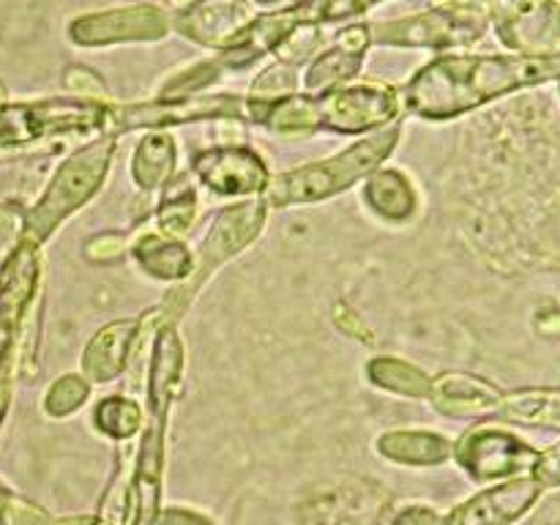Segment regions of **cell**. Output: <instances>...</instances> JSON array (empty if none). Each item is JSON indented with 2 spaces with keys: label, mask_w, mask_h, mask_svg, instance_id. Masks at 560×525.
Masks as SVG:
<instances>
[{
  "label": "cell",
  "mask_w": 560,
  "mask_h": 525,
  "mask_svg": "<svg viewBox=\"0 0 560 525\" xmlns=\"http://www.w3.org/2000/svg\"><path fill=\"white\" fill-rule=\"evenodd\" d=\"M536 481L550 487L560 485V443L536 459Z\"/></svg>",
  "instance_id": "obj_28"
},
{
  "label": "cell",
  "mask_w": 560,
  "mask_h": 525,
  "mask_svg": "<svg viewBox=\"0 0 560 525\" xmlns=\"http://www.w3.org/2000/svg\"><path fill=\"white\" fill-rule=\"evenodd\" d=\"M255 3H277V0H255Z\"/></svg>",
  "instance_id": "obj_33"
},
{
  "label": "cell",
  "mask_w": 560,
  "mask_h": 525,
  "mask_svg": "<svg viewBox=\"0 0 560 525\" xmlns=\"http://www.w3.org/2000/svg\"><path fill=\"white\" fill-rule=\"evenodd\" d=\"M366 3V9H370V5H375V3H381V0H364Z\"/></svg>",
  "instance_id": "obj_32"
},
{
  "label": "cell",
  "mask_w": 560,
  "mask_h": 525,
  "mask_svg": "<svg viewBox=\"0 0 560 525\" xmlns=\"http://www.w3.org/2000/svg\"><path fill=\"white\" fill-rule=\"evenodd\" d=\"M370 375L372 381L381 383L383 388H392V392H402V394L432 392V381L424 375V372L397 359H375L370 364Z\"/></svg>",
  "instance_id": "obj_24"
},
{
  "label": "cell",
  "mask_w": 560,
  "mask_h": 525,
  "mask_svg": "<svg viewBox=\"0 0 560 525\" xmlns=\"http://www.w3.org/2000/svg\"><path fill=\"white\" fill-rule=\"evenodd\" d=\"M536 495H539V481L536 479H520L512 481V485H503L476 498L459 514V525H506L514 517H520L536 501Z\"/></svg>",
  "instance_id": "obj_15"
},
{
  "label": "cell",
  "mask_w": 560,
  "mask_h": 525,
  "mask_svg": "<svg viewBox=\"0 0 560 525\" xmlns=\"http://www.w3.org/2000/svg\"><path fill=\"white\" fill-rule=\"evenodd\" d=\"M38 277L36 244L22 241L20 249L9 257L3 273H0V364L9 355L14 342L16 326L22 320L27 301L33 295V284Z\"/></svg>",
  "instance_id": "obj_13"
},
{
  "label": "cell",
  "mask_w": 560,
  "mask_h": 525,
  "mask_svg": "<svg viewBox=\"0 0 560 525\" xmlns=\"http://www.w3.org/2000/svg\"><path fill=\"white\" fill-rule=\"evenodd\" d=\"M498 9H509V5H517V3H525V0H495Z\"/></svg>",
  "instance_id": "obj_31"
},
{
  "label": "cell",
  "mask_w": 560,
  "mask_h": 525,
  "mask_svg": "<svg viewBox=\"0 0 560 525\" xmlns=\"http://www.w3.org/2000/svg\"><path fill=\"white\" fill-rule=\"evenodd\" d=\"M191 167L208 189L222 197L255 195L268 184L266 164L249 148H217L197 153Z\"/></svg>",
  "instance_id": "obj_11"
},
{
  "label": "cell",
  "mask_w": 560,
  "mask_h": 525,
  "mask_svg": "<svg viewBox=\"0 0 560 525\" xmlns=\"http://www.w3.org/2000/svg\"><path fill=\"white\" fill-rule=\"evenodd\" d=\"M175 167V142L170 135H151L137 145L131 175L140 189H156L173 178Z\"/></svg>",
  "instance_id": "obj_20"
},
{
  "label": "cell",
  "mask_w": 560,
  "mask_h": 525,
  "mask_svg": "<svg viewBox=\"0 0 560 525\" xmlns=\"http://www.w3.org/2000/svg\"><path fill=\"white\" fill-rule=\"evenodd\" d=\"M140 334L135 320H118L113 326L102 328L88 345L82 355V370L93 381H113L124 366L129 364V353L135 348V337Z\"/></svg>",
  "instance_id": "obj_16"
},
{
  "label": "cell",
  "mask_w": 560,
  "mask_h": 525,
  "mask_svg": "<svg viewBox=\"0 0 560 525\" xmlns=\"http://www.w3.org/2000/svg\"><path fill=\"white\" fill-rule=\"evenodd\" d=\"M197 213V191L189 175H178L164 186L159 202V228L170 235H180L191 230Z\"/></svg>",
  "instance_id": "obj_22"
},
{
  "label": "cell",
  "mask_w": 560,
  "mask_h": 525,
  "mask_svg": "<svg viewBox=\"0 0 560 525\" xmlns=\"http://www.w3.org/2000/svg\"><path fill=\"white\" fill-rule=\"evenodd\" d=\"M501 38L512 49L536 58L560 55V5L552 0H525L501 9Z\"/></svg>",
  "instance_id": "obj_9"
},
{
  "label": "cell",
  "mask_w": 560,
  "mask_h": 525,
  "mask_svg": "<svg viewBox=\"0 0 560 525\" xmlns=\"http://www.w3.org/2000/svg\"><path fill=\"white\" fill-rule=\"evenodd\" d=\"M539 326H541V331H547V334H560V312H552V315L541 317Z\"/></svg>",
  "instance_id": "obj_30"
},
{
  "label": "cell",
  "mask_w": 560,
  "mask_h": 525,
  "mask_svg": "<svg viewBox=\"0 0 560 525\" xmlns=\"http://www.w3.org/2000/svg\"><path fill=\"white\" fill-rule=\"evenodd\" d=\"M295 88V71L293 66L277 63L268 66L260 77H255L252 82V98H279L290 96Z\"/></svg>",
  "instance_id": "obj_26"
},
{
  "label": "cell",
  "mask_w": 560,
  "mask_h": 525,
  "mask_svg": "<svg viewBox=\"0 0 560 525\" xmlns=\"http://www.w3.org/2000/svg\"><path fill=\"white\" fill-rule=\"evenodd\" d=\"M317 115V129L337 135H361L381 129L399 113V93L392 85H339L312 96Z\"/></svg>",
  "instance_id": "obj_6"
},
{
  "label": "cell",
  "mask_w": 560,
  "mask_h": 525,
  "mask_svg": "<svg viewBox=\"0 0 560 525\" xmlns=\"http://www.w3.org/2000/svg\"><path fill=\"white\" fill-rule=\"evenodd\" d=\"M66 85H69L71 91L85 93V96H91V93H104V82L98 80L93 71L80 69V66H77V69H71L69 74H66Z\"/></svg>",
  "instance_id": "obj_29"
},
{
  "label": "cell",
  "mask_w": 560,
  "mask_h": 525,
  "mask_svg": "<svg viewBox=\"0 0 560 525\" xmlns=\"http://www.w3.org/2000/svg\"><path fill=\"white\" fill-rule=\"evenodd\" d=\"M252 22V9L244 0H197L175 20V27L202 47H228Z\"/></svg>",
  "instance_id": "obj_12"
},
{
  "label": "cell",
  "mask_w": 560,
  "mask_h": 525,
  "mask_svg": "<svg viewBox=\"0 0 560 525\" xmlns=\"http://www.w3.org/2000/svg\"><path fill=\"white\" fill-rule=\"evenodd\" d=\"M498 410L506 419L536 421V424H560V388H536V392H520L498 402Z\"/></svg>",
  "instance_id": "obj_23"
},
{
  "label": "cell",
  "mask_w": 560,
  "mask_h": 525,
  "mask_svg": "<svg viewBox=\"0 0 560 525\" xmlns=\"http://www.w3.org/2000/svg\"><path fill=\"white\" fill-rule=\"evenodd\" d=\"M249 115V98L228 96H186V98H162L153 104H140V107L113 109V118L118 129H159V126L189 124V120L206 118H246Z\"/></svg>",
  "instance_id": "obj_8"
},
{
  "label": "cell",
  "mask_w": 560,
  "mask_h": 525,
  "mask_svg": "<svg viewBox=\"0 0 560 525\" xmlns=\"http://www.w3.org/2000/svg\"><path fill=\"white\" fill-rule=\"evenodd\" d=\"M107 118V107L88 98H49L0 107V145H25L58 131H96L104 129Z\"/></svg>",
  "instance_id": "obj_5"
},
{
  "label": "cell",
  "mask_w": 560,
  "mask_h": 525,
  "mask_svg": "<svg viewBox=\"0 0 560 525\" xmlns=\"http://www.w3.org/2000/svg\"><path fill=\"white\" fill-rule=\"evenodd\" d=\"M85 397H88L85 381L77 375H66L60 377V381L52 386V392H49L47 408L52 410V413H69V410H74Z\"/></svg>",
  "instance_id": "obj_27"
},
{
  "label": "cell",
  "mask_w": 560,
  "mask_h": 525,
  "mask_svg": "<svg viewBox=\"0 0 560 525\" xmlns=\"http://www.w3.org/2000/svg\"><path fill=\"white\" fill-rule=\"evenodd\" d=\"M364 197L386 219H408L416 208L413 186L399 170H377V173H372L364 186Z\"/></svg>",
  "instance_id": "obj_18"
},
{
  "label": "cell",
  "mask_w": 560,
  "mask_h": 525,
  "mask_svg": "<svg viewBox=\"0 0 560 525\" xmlns=\"http://www.w3.org/2000/svg\"><path fill=\"white\" fill-rule=\"evenodd\" d=\"M262 222H266V206L257 200L241 202V206H233L228 208V211L219 213L217 222L208 230L206 241H202L200 255H197L195 268H191L189 273V282H186L184 288L175 290L167 299V310L164 312H167L170 320H175V317L186 310L189 299L202 288V282L211 277L213 268L222 266L228 257H233L235 252L244 249V246L260 233Z\"/></svg>",
  "instance_id": "obj_4"
},
{
  "label": "cell",
  "mask_w": 560,
  "mask_h": 525,
  "mask_svg": "<svg viewBox=\"0 0 560 525\" xmlns=\"http://www.w3.org/2000/svg\"><path fill=\"white\" fill-rule=\"evenodd\" d=\"M487 31V20L481 11L470 5H446V9L424 11L410 20H394L375 25L377 44L394 47H432L446 49L457 44L476 42Z\"/></svg>",
  "instance_id": "obj_7"
},
{
  "label": "cell",
  "mask_w": 560,
  "mask_h": 525,
  "mask_svg": "<svg viewBox=\"0 0 560 525\" xmlns=\"http://www.w3.org/2000/svg\"><path fill=\"white\" fill-rule=\"evenodd\" d=\"M560 77V55H446L405 88V107L421 118H452L485 102Z\"/></svg>",
  "instance_id": "obj_1"
},
{
  "label": "cell",
  "mask_w": 560,
  "mask_h": 525,
  "mask_svg": "<svg viewBox=\"0 0 560 525\" xmlns=\"http://www.w3.org/2000/svg\"><path fill=\"white\" fill-rule=\"evenodd\" d=\"M399 129H381L366 140L355 142L353 148L342 151L339 156L326 162H312L306 167L284 173L279 178L268 180L266 197L271 206H295V202H312L331 197L337 191L348 189L355 180L377 167L383 159L397 145Z\"/></svg>",
  "instance_id": "obj_2"
},
{
  "label": "cell",
  "mask_w": 560,
  "mask_h": 525,
  "mask_svg": "<svg viewBox=\"0 0 560 525\" xmlns=\"http://www.w3.org/2000/svg\"><path fill=\"white\" fill-rule=\"evenodd\" d=\"M96 416H98V424H102V430L113 432V435H129V432L137 427L140 410H137V405L131 402V399L109 397L107 402L98 405Z\"/></svg>",
  "instance_id": "obj_25"
},
{
  "label": "cell",
  "mask_w": 560,
  "mask_h": 525,
  "mask_svg": "<svg viewBox=\"0 0 560 525\" xmlns=\"http://www.w3.org/2000/svg\"><path fill=\"white\" fill-rule=\"evenodd\" d=\"M438 397H443V408L446 410H498L501 402V392L490 386L487 381L470 375H443L441 381L432 383Z\"/></svg>",
  "instance_id": "obj_21"
},
{
  "label": "cell",
  "mask_w": 560,
  "mask_h": 525,
  "mask_svg": "<svg viewBox=\"0 0 560 525\" xmlns=\"http://www.w3.org/2000/svg\"><path fill=\"white\" fill-rule=\"evenodd\" d=\"M536 459L539 457L534 448L520 443L514 435H503V432H481L470 441L468 465L476 476H487V479L512 474L523 465H534Z\"/></svg>",
  "instance_id": "obj_17"
},
{
  "label": "cell",
  "mask_w": 560,
  "mask_h": 525,
  "mask_svg": "<svg viewBox=\"0 0 560 525\" xmlns=\"http://www.w3.org/2000/svg\"><path fill=\"white\" fill-rule=\"evenodd\" d=\"M167 27V14L156 5H129V9L82 16V20L71 22L69 33L82 47H98V44L162 38Z\"/></svg>",
  "instance_id": "obj_10"
},
{
  "label": "cell",
  "mask_w": 560,
  "mask_h": 525,
  "mask_svg": "<svg viewBox=\"0 0 560 525\" xmlns=\"http://www.w3.org/2000/svg\"><path fill=\"white\" fill-rule=\"evenodd\" d=\"M135 257L148 273L159 279H186L195 268L189 249L180 241L162 238V235H145L137 241Z\"/></svg>",
  "instance_id": "obj_19"
},
{
  "label": "cell",
  "mask_w": 560,
  "mask_h": 525,
  "mask_svg": "<svg viewBox=\"0 0 560 525\" xmlns=\"http://www.w3.org/2000/svg\"><path fill=\"white\" fill-rule=\"evenodd\" d=\"M372 31L366 25H350L348 31L334 38V47L323 52L315 63L310 66L304 77V85L310 93H326L339 88L350 77L359 74L361 60H364L366 47H370Z\"/></svg>",
  "instance_id": "obj_14"
},
{
  "label": "cell",
  "mask_w": 560,
  "mask_h": 525,
  "mask_svg": "<svg viewBox=\"0 0 560 525\" xmlns=\"http://www.w3.org/2000/svg\"><path fill=\"white\" fill-rule=\"evenodd\" d=\"M113 137H104V140H96L82 148V151L71 153L60 164L52 184L44 191L42 202L25 219V235H22V241H27V244H42L71 211H77L82 202L96 195V189L104 180V173H107L109 159H113Z\"/></svg>",
  "instance_id": "obj_3"
}]
</instances>
